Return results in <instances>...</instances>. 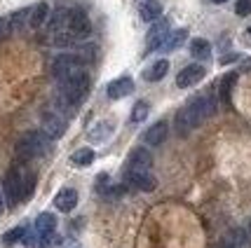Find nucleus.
<instances>
[{
    "label": "nucleus",
    "instance_id": "nucleus-1",
    "mask_svg": "<svg viewBox=\"0 0 251 248\" xmlns=\"http://www.w3.org/2000/svg\"><path fill=\"white\" fill-rule=\"evenodd\" d=\"M216 113V98L211 94H200L193 101H188L183 108L176 113L174 129L178 136H188L193 129H197L200 124H204L211 115Z\"/></svg>",
    "mask_w": 251,
    "mask_h": 248
},
{
    "label": "nucleus",
    "instance_id": "nucleus-2",
    "mask_svg": "<svg viewBox=\"0 0 251 248\" xmlns=\"http://www.w3.org/2000/svg\"><path fill=\"white\" fill-rule=\"evenodd\" d=\"M33 187H35V173L28 169H12L2 185L5 204L17 206L19 202H26L33 194Z\"/></svg>",
    "mask_w": 251,
    "mask_h": 248
},
{
    "label": "nucleus",
    "instance_id": "nucleus-3",
    "mask_svg": "<svg viewBox=\"0 0 251 248\" xmlns=\"http://www.w3.org/2000/svg\"><path fill=\"white\" fill-rule=\"evenodd\" d=\"M87 94H89V75L87 73H80V75L71 77V80H66V82L59 85L56 103H59V108L64 113H71V110H75L85 101Z\"/></svg>",
    "mask_w": 251,
    "mask_h": 248
},
{
    "label": "nucleus",
    "instance_id": "nucleus-4",
    "mask_svg": "<svg viewBox=\"0 0 251 248\" xmlns=\"http://www.w3.org/2000/svg\"><path fill=\"white\" fill-rule=\"evenodd\" d=\"M59 31H64L68 38H73V43H77V40H85L92 33V22L82 10H64V23H61Z\"/></svg>",
    "mask_w": 251,
    "mask_h": 248
},
{
    "label": "nucleus",
    "instance_id": "nucleus-5",
    "mask_svg": "<svg viewBox=\"0 0 251 248\" xmlns=\"http://www.w3.org/2000/svg\"><path fill=\"white\" fill-rule=\"evenodd\" d=\"M50 148H52V143H50V138L45 136L43 131H28L17 143V152H19V157H24V159L45 157L50 152Z\"/></svg>",
    "mask_w": 251,
    "mask_h": 248
},
{
    "label": "nucleus",
    "instance_id": "nucleus-6",
    "mask_svg": "<svg viewBox=\"0 0 251 248\" xmlns=\"http://www.w3.org/2000/svg\"><path fill=\"white\" fill-rule=\"evenodd\" d=\"M80 73H85V68H82V59L77 54H61L56 56L54 64H52V75H54L59 85L71 80V77L80 75Z\"/></svg>",
    "mask_w": 251,
    "mask_h": 248
},
{
    "label": "nucleus",
    "instance_id": "nucleus-7",
    "mask_svg": "<svg viewBox=\"0 0 251 248\" xmlns=\"http://www.w3.org/2000/svg\"><path fill=\"white\" fill-rule=\"evenodd\" d=\"M43 134L50 140L61 138L66 134V117L61 113H45L43 115Z\"/></svg>",
    "mask_w": 251,
    "mask_h": 248
},
{
    "label": "nucleus",
    "instance_id": "nucleus-8",
    "mask_svg": "<svg viewBox=\"0 0 251 248\" xmlns=\"http://www.w3.org/2000/svg\"><path fill=\"white\" fill-rule=\"evenodd\" d=\"M207 75V68L202 64H190L186 66L178 75H176V87H181V89H188V87L197 85V82H202Z\"/></svg>",
    "mask_w": 251,
    "mask_h": 248
},
{
    "label": "nucleus",
    "instance_id": "nucleus-9",
    "mask_svg": "<svg viewBox=\"0 0 251 248\" xmlns=\"http://www.w3.org/2000/svg\"><path fill=\"white\" fill-rule=\"evenodd\" d=\"M188 40V31L186 28H176V31H169L164 38H160L157 43L151 47V49H157V52H174L181 45Z\"/></svg>",
    "mask_w": 251,
    "mask_h": 248
},
{
    "label": "nucleus",
    "instance_id": "nucleus-10",
    "mask_svg": "<svg viewBox=\"0 0 251 248\" xmlns=\"http://www.w3.org/2000/svg\"><path fill=\"white\" fill-rule=\"evenodd\" d=\"M125 180H127L129 187H136V190H143V192H151L157 185L153 171H125Z\"/></svg>",
    "mask_w": 251,
    "mask_h": 248
},
{
    "label": "nucleus",
    "instance_id": "nucleus-11",
    "mask_svg": "<svg viewBox=\"0 0 251 248\" xmlns=\"http://www.w3.org/2000/svg\"><path fill=\"white\" fill-rule=\"evenodd\" d=\"M153 166V157L146 148H134L129 152V159H127V166L125 171H151Z\"/></svg>",
    "mask_w": 251,
    "mask_h": 248
},
{
    "label": "nucleus",
    "instance_id": "nucleus-12",
    "mask_svg": "<svg viewBox=\"0 0 251 248\" xmlns=\"http://www.w3.org/2000/svg\"><path fill=\"white\" fill-rule=\"evenodd\" d=\"M131 91H134V80H131V77H118V80H113L108 85V89H106L108 98H113V101L129 96Z\"/></svg>",
    "mask_w": 251,
    "mask_h": 248
},
{
    "label": "nucleus",
    "instance_id": "nucleus-13",
    "mask_svg": "<svg viewBox=\"0 0 251 248\" xmlns=\"http://www.w3.org/2000/svg\"><path fill=\"white\" fill-rule=\"evenodd\" d=\"M77 206V192L73 187H64V190H59L54 197V208L56 211H61V213H68V211H73Z\"/></svg>",
    "mask_w": 251,
    "mask_h": 248
},
{
    "label": "nucleus",
    "instance_id": "nucleus-14",
    "mask_svg": "<svg viewBox=\"0 0 251 248\" xmlns=\"http://www.w3.org/2000/svg\"><path fill=\"white\" fill-rule=\"evenodd\" d=\"M167 136H169V124L167 122H155L153 127L143 134V143H148V145H162Z\"/></svg>",
    "mask_w": 251,
    "mask_h": 248
},
{
    "label": "nucleus",
    "instance_id": "nucleus-15",
    "mask_svg": "<svg viewBox=\"0 0 251 248\" xmlns=\"http://www.w3.org/2000/svg\"><path fill=\"white\" fill-rule=\"evenodd\" d=\"M56 229V216L54 213H40L35 218V232L40 237H52Z\"/></svg>",
    "mask_w": 251,
    "mask_h": 248
},
{
    "label": "nucleus",
    "instance_id": "nucleus-16",
    "mask_svg": "<svg viewBox=\"0 0 251 248\" xmlns=\"http://www.w3.org/2000/svg\"><path fill=\"white\" fill-rule=\"evenodd\" d=\"M113 122H99V124H94L92 129H89L87 138L92 140V143H106V140L113 136Z\"/></svg>",
    "mask_w": 251,
    "mask_h": 248
},
{
    "label": "nucleus",
    "instance_id": "nucleus-17",
    "mask_svg": "<svg viewBox=\"0 0 251 248\" xmlns=\"http://www.w3.org/2000/svg\"><path fill=\"white\" fill-rule=\"evenodd\" d=\"M139 17L148 23L157 22V19H162V5H160L157 0H146L141 7H139Z\"/></svg>",
    "mask_w": 251,
    "mask_h": 248
},
{
    "label": "nucleus",
    "instance_id": "nucleus-18",
    "mask_svg": "<svg viewBox=\"0 0 251 248\" xmlns=\"http://www.w3.org/2000/svg\"><path fill=\"white\" fill-rule=\"evenodd\" d=\"M167 73H169V61L160 59V61H155L153 66H148V68L143 70V80H146V82H160Z\"/></svg>",
    "mask_w": 251,
    "mask_h": 248
},
{
    "label": "nucleus",
    "instance_id": "nucleus-19",
    "mask_svg": "<svg viewBox=\"0 0 251 248\" xmlns=\"http://www.w3.org/2000/svg\"><path fill=\"white\" fill-rule=\"evenodd\" d=\"M190 54L197 61H209L211 59V45L204 38H193L190 40Z\"/></svg>",
    "mask_w": 251,
    "mask_h": 248
},
{
    "label": "nucleus",
    "instance_id": "nucleus-20",
    "mask_svg": "<svg viewBox=\"0 0 251 248\" xmlns=\"http://www.w3.org/2000/svg\"><path fill=\"white\" fill-rule=\"evenodd\" d=\"M47 19H50V5H47V2H38V5H33L28 26H31V28H40Z\"/></svg>",
    "mask_w": 251,
    "mask_h": 248
},
{
    "label": "nucleus",
    "instance_id": "nucleus-21",
    "mask_svg": "<svg viewBox=\"0 0 251 248\" xmlns=\"http://www.w3.org/2000/svg\"><path fill=\"white\" fill-rule=\"evenodd\" d=\"M28 19H31V7L17 10L10 19H7V23H10V31H24V26L28 23Z\"/></svg>",
    "mask_w": 251,
    "mask_h": 248
},
{
    "label": "nucleus",
    "instance_id": "nucleus-22",
    "mask_svg": "<svg viewBox=\"0 0 251 248\" xmlns=\"http://www.w3.org/2000/svg\"><path fill=\"white\" fill-rule=\"evenodd\" d=\"M167 28H169V22H167V19H157V23H153L151 31H148V47H153L160 38H164V35L169 33Z\"/></svg>",
    "mask_w": 251,
    "mask_h": 248
},
{
    "label": "nucleus",
    "instance_id": "nucleus-23",
    "mask_svg": "<svg viewBox=\"0 0 251 248\" xmlns=\"http://www.w3.org/2000/svg\"><path fill=\"white\" fill-rule=\"evenodd\" d=\"M94 162V150L92 148H80L71 155V164L73 166H89V164Z\"/></svg>",
    "mask_w": 251,
    "mask_h": 248
},
{
    "label": "nucleus",
    "instance_id": "nucleus-24",
    "mask_svg": "<svg viewBox=\"0 0 251 248\" xmlns=\"http://www.w3.org/2000/svg\"><path fill=\"white\" fill-rule=\"evenodd\" d=\"M148 113H151V106H148V101H136V106L131 108V124H141L143 119L148 117Z\"/></svg>",
    "mask_w": 251,
    "mask_h": 248
},
{
    "label": "nucleus",
    "instance_id": "nucleus-25",
    "mask_svg": "<svg viewBox=\"0 0 251 248\" xmlns=\"http://www.w3.org/2000/svg\"><path fill=\"white\" fill-rule=\"evenodd\" d=\"M24 237H26V227H14L7 234H2V246H12L17 241H24Z\"/></svg>",
    "mask_w": 251,
    "mask_h": 248
},
{
    "label": "nucleus",
    "instance_id": "nucleus-26",
    "mask_svg": "<svg viewBox=\"0 0 251 248\" xmlns=\"http://www.w3.org/2000/svg\"><path fill=\"white\" fill-rule=\"evenodd\" d=\"M235 80H237V75H235V73H228V75L221 80V101H226V103L230 101V91H232Z\"/></svg>",
    "mask_w": 251,
    "mask_h": 248
},
{
    "label": "nucleus",
    "instance_id": "nucleus-27",
    "mask_svg": "<svg viewBox=\"0 0 251 248\" xmlns=\"http://www.w3.org/2000/svg\"><path fill=\"white\" fill-rule=\"evenodd\" d=\"M235 12H237L240 17H247V14H251V0H237Z\"/></svg>",
    "mask_w": 251,
    "mask_h": 248
},
{
    "label": "nucleus",
    "instance_id": "nucleus-28",
    "mask_svg": "<svg viewBox=\"0 0 251 248\" xmlns=\"http://www.w3.org/2000/svg\"><path fill=\"white\" fill-rule=\"evenodd\" d=\"M240 59V54H223L221 56V64L226 66V64H232V61H237Z\"/></svg>",
    "mask_w": 251,
    "mask_h": 248
},
{
    "label": "nucleus",
    "instance_id": "nucleus-29",
    "mask_svg": "<svg viewBox=\"0 0 251 248\" xmlns=\"http://www.w3.org/2000/svg\"><path fill=\"white\" fill-rule=\"evenodd\" d=\"M7 31H10V23H7V19H0V38H2Z\"/></svg>",
    "mask_w": 251,
    "mask_h": 248
},
{
    "label": "nucleus",
    "instance_id": "nucleus-30",
    "mask_svg": "<svg viewBox=\"0 0 251 248\" xmlns=\"http://www.w3.org/2000/svg\"><path fill=\"white\" fill-rule=\"evenodd\" d=\"M5 194H2V187H0V216H2V213H5Z\"/></svg>",
    "mask_w": 251,
    "mask_h": 248
},
{
    "label": "nucleus",
    "instance_id": "nucleus-31",
    "mask_svg": "<svg viewBox=\"0 0 251 248\" xmlns=\"http://www.w3.org/2000/svg\"><path fill=\"white\" fill-rule=\"evenodd\" d=\"M64 248H82V246H80L77 241H66V244H64Z\"/></svg>",
    "mask_w": 251,
    "mask_h": 248
},
{
    "label": "nucleus",
    "instance_id": "nucleus-32",
    "mask_svg": "<svg viewBox=\"0 0 251 248\" xmlns=\"http://www.w3.org/2000/svg\"><path fill=\"white\" fill-rule=\"evenodd\" d=\"M247 234H249V239H251V220H249V225H247Z\"/></svg>",
    "mask_w": 251,
    "mask_h": 248
},
{
    "label": "nucleus",
    "instance_id": "nucleus-33",
    "mask_svg": "<svg viewBox=\"0 0 251 248\" xmlns=\"http://www.w3.org/2000/svg\"><path fill=\"white\" fill-rule=\"evenodd\" d=\"M244 66H247V68H251V59H247V61H244Z\"/></svg>",
    "mask_w": 251,
    "mask_h": 248
},
{
    "label": "nucleus",
    "instance_id": "nucleus-34",
    "mask_svg": "<svg viewBox=\"0 0 251 248\" xmlns=\"http://www.w3.org/2000/svg\"><path fill=\"white\" fill-rule=\"evenodd\" d=\"M211 2H216V5H221V2H226V0H211Z\"/></svg>",
    "mask_w": 251,
    "mask_h": 248
},
{
    "label": "nucleus",
    "instance_id": "nucleus-35",
    "mask_svg": "<svg viewBox=\"0 0 251 248\" xmlns=\"http://www.w3.org/2000/svg\"><path fill=\"white\" fill-rule=\"evenodd\" d=\"M249 38H251V28H249Z\"/></svg>",
    "mask_w": 251,
    "mask_h": 248
}]
</instances>
